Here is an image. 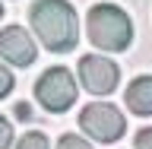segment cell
I'll return each instance as SVG.
<instances>
[{
  "instance_id": "1",
  "label": "cell",
  "mask_w": 152,
  "mask_h": 149,
  "mask_svg": "<svg viewBox=\"0 0 152 149\" xmlns=\"http://www.w3.org/2000/svg\"><path fill=\"white\" fill-rule=\"evenodd\" d=\"M32 29H35L38 41L54 51V54H66L73 51L79 41V19L76 10L66 0H35L32 7Z\"/></svg>"
},
{
  "instance_id": "2",
  "label": "cell",
  "mask_w": 152,
  "mask_h": 149,
  "mask_svg": "<svg viewBox=\"0 0 152 149\" xmlns=\"http://www.w3.org/2000/svg\"><path fill=\"white\" fill-rule=\"evenodd\" d=\"M89 41L102 51H127L133 41V22L117 3H95L86 16Z\"/></svg>"
},
{
  "instance_id": "3",
  "label": "cell",
  "mask_w": 152,
  "mask_h": 149,
  "mask_svg": "<svg viewBox=\"0 0 152 149\" xmlns=\"http://www.w3.org/2000/svg\"><path fill=\"white\" fill-rule=\"evenodd\" d=\"M35 98L48 114H64L76 102V79L66 67H51L38 76L35 83Z\"/></svg>"
},
{
  "instance_id": "4",
  "label": "cell",
  "mask_w": 152,
  "mask_h": 149,
  "mask_svg": "<svg viewBox=\"0 0 152 149\" xmlns=\"http://www.w3.org/2000/svg\"><path fill=\"white\" fill-rule=\"evenodd\" d=\"M79 127L89 140L95 143H117L127 130V117H124L111 102H92L79 111Z\"/></svg>"
},
{
  "instance_id": "5",
  "label": "cell",
  "mask_w": 152,
  "mask_h": 149,
  "mask_svg": "<svg viewBox=\"0 0 152 149\" xmlns=\"http://www.w3.org/2000/svg\"><path fill=\"white\" fill-rule=\"evenodd\" d=\"M79 83H83L86 92L104 98V95H111L114 89H117L121 70H117L114 60H108V57H102V54H83L79 57Z\"/></svg>"
},
{
  "instance_id": "6",
  "label": "cell",
  "mask_w": 152,
  "mask_h": 149,
  "mask_svg": "<svg viewBox=\"0 0 152 149\" xmlns=\"http://www.w3.org/2000/svg\"><path fill=\"white\" fill-rule=\"evenodd\" d=\"M0 57L13 67H32L38 57V48L22 26H7L0 29Z\"/></svg>"
},
{
  "instance_id": "7",
  "label": "cell",
  "mask_w": 152,
  "mask_h": 149,
  "mask_svg": "<svg viewBox=\"0 0 152 149\" xmlns=\"http://www.w3.org/2000/svg\"><path fill=\"white\" fill-rule=\"evenodd\" d=\"M124 102L133 114L140 117H152V76H136L127 92H124Z\"/></svg>"
},
{
  "instance_id": "8",
  "label": "cell",
  "mask_w": 152,
  "mask_h": 149,
  "mask_svg": "<svg viewBox=\"0 0 152 149\" xmlns=\"http://www.w3.org/2000/svg\"><path fill=\"white\" fill-rule=\"evenodd\" d=\"M16 149H51V146H48V137H45V133L28 130V133H22V140L16 143Z\"/></svg>"
},
{
  "instance_id": "9",
  "label": "cell",
  "mask_w": 152,
  "mask_h": 149,
  "mask_svg": "<svg viewBox=\"0 0 152 149\" xmlns=\"http://www.w3.org/2000/svg\"><path fill=\"white\" fill-rule=\"evenodd\" d=\"M57 149H92V143L83 140V137H76V133H64L57 140Z\"/></svg>"
},
{
  "instance_id": "10",
  "label": "cell",
  "mask_w": 152,
  "mask_h": 149,
  "mask_svg": "<svg viewBox=\"0 0 152 149\" xmlns=\"http://www.w3.org/2000/svg\"><path fill=\"white\" fill-rule=\"evenodd\" d=\"M13 146V124L0 114V149H10Z\"/></svg>"
},
{
  "instance_id": "11",
  "label": "cell",
  "mask_w": 152,
  "mask_h": 149,
  "mask_svg": "<svg viewBox=\"0 0 152 149\" xmlns=\"http://www.w3.org/2000/svg\"><path fill=\"white\" fill-rule=\"evenodd\" d=\"M10 92H13V73L7 67H0V98H7Z\"/></svg>"
},
{
  "instance_id": "12",
  "label": "cell",
  "mask_w": 152,
  "mask_h": 149,
  "mask_svg": "<svg viewBox=\"0 0 152 149\" xmlns=\"http://www.w3.org/2000/svg\"><path fill=\"white\" fill-rule=\"evenodd\" d=\"M136 149H152V127H142L136 133Z\"/></svg>"
},
{
  "instance_id": "13",
  "label": "cell",
  "mask_w": 152,
  "mask_h": 149,
  "mask_svg": "<svg viewBox=\"0 0 152 149\" xmlns=\"http://www.w3.org/2000/svg\"><path fill=\"white\" fill-rule=\"evenodd\" d=\"M13 111H16L19 121H32V105H28V102H16V108H13Z\"/></svg>"
},
{
  "instance_id": "14",
  "label": "cell",
  "mask_w": 152,
  "mask_h": 149,
  "mask_svg": "<svg viewBox=\"0 0 152 149\" xmlns=\"http://www.w3.org/2000/svg\"><path fill=\"white\" fill-rule=\"evenodd\" d=\"M0 16H3V3H0Z\"/></svg>"
}]
</instances>
